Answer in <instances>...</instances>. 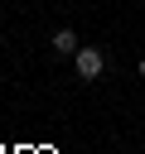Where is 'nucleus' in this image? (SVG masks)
<instances>
[{
	"label": "nucleus",
	"instance_id": "nucleus-1",
	"mask_svg": "<svg viewBox=\"0 0 145 154\" xmlns=\"http://www.w3.org/2000/svg\"><path fill=\"white\" fill-rule=\"evenodd\" d=\"M72 63H77V77H82V82H97V77H102V67H106V53L82 43V48L72 53Z\"/></svg>",
	"mask_w": 145,
	"mask_h": 154
},
{
	"label": "nucleus",
	"instance_id": "nucleus-2",
	"mask_svg": "<svg viewBox=\"0 0 145 154\" xmlns=\"http://www.w3.org/2000/svg\"><path fill=\"white\" fill-rule=\"evenodd\" d=\"M48 48H53L58 58H72V53H77L82 43H77V34H72V29H53V38H48Z\"/></svg>",
	"mask_w": 145,
	"mask_h": 154
},
{
	"label": "nucleus",
	"instance_id": "nucleus-3",
	"mask_svg": "<svg viewBox=\"0 0 145 154\" xmlns=\"http://www.w3.org/2000/svg\"><path fill=\"white\" fill-rule=\"evenodd\" d=\"M140 82H145V58H140Z\"/></svg>",
	"mask_w": 145,
	"mask_h": 154
}]
</instances>
